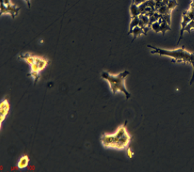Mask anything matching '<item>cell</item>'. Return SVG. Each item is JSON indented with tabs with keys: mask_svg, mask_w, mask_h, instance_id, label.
Returning <instances> with one entry per match:
<instances>
[{
	"mask_svg": "<svg viewBox=\"0 0 194 172\" xmlns=\"http://www.w3.org/2000/svg\"><path fill=\"white\" fill-rule=\"evenodd\" d=\"M129 73V71L126 70L117 75H112L108 72L104 71L102 73L101 76L109 84V89L113 95H115L117 92L123 93L126 100H128L131 97V94L127 90L125 82V79Z\"/></svg>",
	"mask_w": 194,
	"mask_h": 172,
	"instance_id": "obj_3",
	"label": "cell"
},
{
	"mask_svg": "<svg viewBox=\"0 0 194 172\" xmlns=\"http://www.w3.org/2000/svg\"><path fill=\"white\" fill-rule=\"evenodd\" d=\"M193 1H194V0H193Z\"/></svg>",
	"mask_w": 194,
	"mask_h": 172,
	"instance_id": "obj_16",
	"label": "cell"
},
{
	"mask_svg": "<svg viewBox=\"0 0 194 172\" xmlns=\"http://www.w3.org/2000/svg\"><path fill=\"white\" fill-rule=\"evenodd\" d=\"M27 2V4H28V7H30V0H25Z\"/></svg>",
	"mask_w": 194,
	"mask_h": 172,
	"instance_id": "obj_15",
	"label": "cell"
},
{
	"mask_svg": "<svg viewBox=\"0 0 194 172\" xmlns=\"http://www.w3.org/2000/svg\"><path fill=\"white\" fill-rule=\"evenodd\" d=\"M29 162H30V159H29L28 156H23L18 161L17 166L19 169H24V168H26L28 166Z\"/></svg>",
	"mask_w": 194,
	"mask_h": 172,
	"instance_id": "obj_8",
	"label": "cell"
},
{
	"mask_svg": "<svg viewBox=\"0 0 194 172\" xmlns=\"http://www.w3.org/2000/svg\"><path fill=\"white\" fill-rule=\"evenodd\" d=\"M148 48L151 49V53L154 55H159L161 56H166L172 58V61L174 63H190L193 66V75L190 79V84L194 82V53H189L186 50L185 47H180L175 50H164V49L159 48L152 45H147Z\"/></svg>",
	"mask_w": 194,
	"mask_h": 172,
	"instance_id": "obj_2",
	"label": "cell"
},
{
	"mask_svg": "<svg viewBox=\"0 0 194 172\" xmlns=\"http://www.w3.org/2000/svg\"><path fill=\"white\" fill-rule=\"evenodd\" d=\"M168 9H169L170 11H172L173 9H175L176 7V6H178V2H177L176 0H169L168 4H166Z\"/></svg>",
	"mask_w": 194,
	"mask_h": 172,
	"instance_id": "obj_12",
	"label": "cell"
},
{
	"mask_svg": "<svg viewBox=\"0 0 194 172\" xmlns=\"http://www.w3.org/2000/svg\"><path fill=\"white\" fill-rule=\"evenodd\" d=\"M49 63V60L47 58H42V57L36 56L35 62L32 65H30V73L28 76H30L34 80V84L39 81L41 78V72L47 66Z\"/></svg>",
	"mask_w": 194,
	"mask_h": 172,
	"instance_id": "obj_4",
	"label": "cell"
},
{
	"mask_svg": "<svg viewBox=\"0 0 194 172\" xmlns=\"http://www.w3.org/2000/svg\"><path fill=\"white\" fill-rule=\"evenodd\" d=\"M139 21H140L139 16L132 18V21H131V25H130V31L132 30V29L133 28H135V26H138L139 25Z\"/></svg>",
	"mask_w": 194,
	"mask_h": 172,
	"instance_id": "obj_11",
	"label": "cell"
},
{
	"mask_svg": "<svg viewBox=\"0 0 194 172\" xmlns=\"http://www.w3.org/2000/svg\"><path fill=\"white\" fill-rule=\"evenodd\" d=\"M128 121L117 129L113 134L104 133L100 137L101 144L104 148L123 150L129 147L131 142V136L127 130Z\"/></svg>",
	"mask_w": 194,
	"mask_h": 172,
	"instance_id": "obj_1",
	"label": "cell"
},
{
	"mask_svg": "<svg viewBox=\"0 0 194 172\" xmlns=\"http://www.w3.org/2000/svg\"><path fill=\"white\" fill-rule=\"evenodd\" d=\"M130 33H132V34L133 35V36H134L133 40H134L135 39V38L140 36V35L144 34V31H143V28H141L138 26H135V28H133L132 30L130 31L129 34H130Z\"/></svg>",
	"mask_w": 194,
	"mask_h": 172,
	"instance_id": "obj_9",
	"label": "cell"
},
{
	"mask_svg": "<svg viewBox=\"0 0 194 172\" xmlns=\"http://www.w3.org/2000/svg\"><path fill=\"white\" fill-rule=\"evenodd\" d=\"M190 21H191V19H190V18H189L188 16L187 13H186V11L184 12V13H183V21H182V24H181V30H180V39H179V41H178V44H179L180 41H181L182 38H183V32L185 31V28H186V27L187 26L188 24L190 22Z\"/></svg>",
	"mask_w": 194,
	"mask_h": 172,
	"instance_id": "obj_7",
	"label": "cell"
},
{
	"mask_svg": "<svg viewBox=\"0 0 194 172\" xmlns=\"http://www.w3.org/2000/svg\"><path fill=\"white\" fill-rule=\"evenodd\" d=\"M146 1V0H133L132 3H133V4H136L137 6H139V5H140V4H141L142 3L145 2V1Z\"/></svg>",
	"mask_w": 194,
	"mask_h": 172,
	"instance_id": "obj_14",
	"label": "cell"
},
{
	"mask_svg": "<svg viewBox=\"0 0 194 172\" xmlns=\"http://www.w3.org/2000/svg\"><path fill=\"white\" fill-rule=\"evenodd\" d=\"M20 7H16L15 5L10 4H4L3 2H1V15H5V14H10L12 18L14 19L15 17L19 13Z\"/></svg>",
	"mask_w": 194,
	"mask_h": 172,
	"instance_id": "obj_6",
	"label": "cell"
},
{
	"mask_svg": "<svg viewBox=\"0 0 194 172\" xmlns=\"http://www.w3.org/2000/svg\"><path fill=\"white\" fill-rule=\"evenodd\" d=\"M130 10H131V17H132V18L139 16V15H140V11H139L138 6H137L136 4H133V3L131 4Z\"/></svg>",
	"mask_w": 194,
	"mask_h": 172,
	"instance_id": "obj_10",
	"label": "cell"
},
{
	"mask_svg": "<svg viewBox=\"0 0 194 172\" xmlns=\"http://www.w3.org/2000/svg\"><path fill=\"white\" fill-rule=\"evenodd\" d=\"M10 110V105L8 100L4 98L0 102V127H2V124L8 116Z\"/></svg>",
	"mask_w": 194,
	"mask_h": 172,
	"instance_id": "obj_5",
	"label": "cell"
},
{
	"mask_svg": "<svg viewBox=\"0 0 194 172\" xmlns=\"http://www.w3.org/2000/svg\"><path fill=\"white\" fill-rule=\"evenodd\" d=\"M126 153H127V156L129 157V158H132L133 157L134 153H133V151L131 148H130V147H128V148H127Z\"/></svg>",
	"mask_w": 194,
	"mask_h": 172,
	"instance_id": "obj_13",
	"label": "cell"
}]
</instances>
